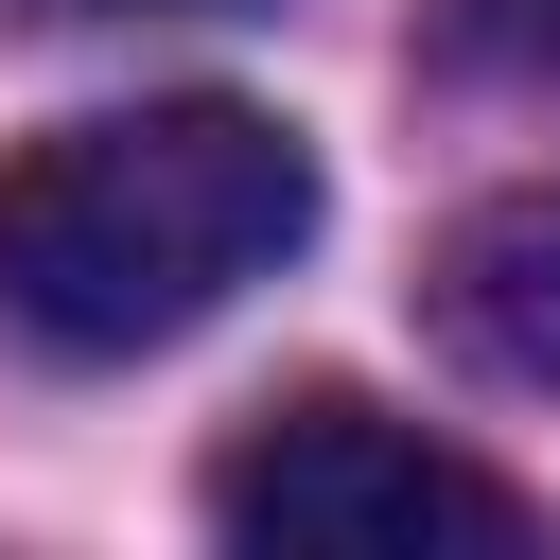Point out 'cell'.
I'll return each mask as SVG.
<instances>
[{
    "instance_id": "277c9868",
    "label": "cell",
    "mask_w": 560,
    "mask_h": 560,
    "mask_svg": "<svg viewBox=\"0 0 560 560\" xmlns=\"http://www.w3.org/2000/svg\"><path fill=\"white\" fill-rule=\"evenodd\" d=\"M455 52L508 88H560V0H455Z\"/></svg>"
},
{
    "instance_id": "5b68a950",
    "label": "cell",
    "mask_w": 560,
    "mask_h": 560,
    "mask_svg": "<svg viewBox=\"0 0 560 560\" xmlns=\"http://www.w3.org/2000/svg\"><path fill=\"white\" fill-rule=\"evenodd\" d=\"M88 18H158V0H88Z\"/></svg>"
},
{
    "instance_id": "6da1fadb",
    "label": "cell",
    "mask_w": 560,
    "mask_h": 560,
    "mask_svg": "<svg viewBox=\"0 0 560 560\" xmlns=\"http://www.w3.org/2000/svg\"><path fill=\"white\" fill-rule=\"evenodd\" d=\"M298 245H315V140L228 88L105 105V122H52L0 158V315L70 368H122V350L228 315Z\"/></svg>"
},
{
    "instance_id": "3957f363",
    "label": "cell",
    "mask_w": 560,
    "mask_h": 560,
    "mask_svg": "<svg viewBox=\"0 0 560 560\" xmlns=\"http://www.w3.org/2000/svg\"><path fill=\"white\" fill-rule=\"evenodd\" d=\"M420 315H438V350H455L472 385L560 402V175H525V192L455 210V245H438Z\"/></svg>"
},
{
    "instance_id": "7a4b0ae2",
    "label": "cell",
    "mask_w": 560,
    "mask_h": 560,
    "mask_svg": "<svg viewBox=\"0 0 560 560\" xmlns=\"http://www.w3.org/2000/svg\"><path fill=\"white\" fill-rule=\"evenodd\" d=\"M210 525L280 560H420V542H525V490L350 385H298L210 455Z\"/></svg>"
}]
</instances>
